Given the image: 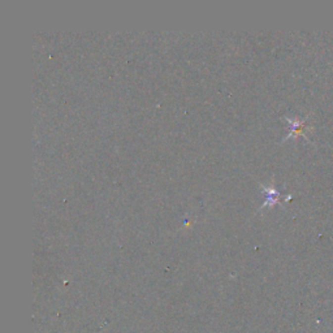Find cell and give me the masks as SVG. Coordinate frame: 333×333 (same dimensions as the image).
Returning <instances> with one entry per match:
<instances>
[{
    "instance_id": "6da1fadb",
    "label": "cell",
    "mask_w": 333,
    "mask_h": 333,
    "mask_svg": "<svg viewBox=\"0 0 333 333\" xmlns=\"http://www.w3.org/2000/svg\"><path fill=\"white\" fill-rule=\"evenodd\" d=\"M286 121L290 124V133L285 137V141L289 140V138L298 137L301 134H305V123L307 121V117H305V119H290V117H286Z\"/></svg>"
},
{
    "instance_id": "7a4b0ae2",
    "label": "cell",
    "mask_w": 333,
    "mask_h": 333,
    "mask_svg": "<svg viewBox=\"0 0 333 333\" xmlns=\"http://www.w3.org/2000/svg\"><path fill=\"white\" fill-rule=\"evenodd\" d=\"M264 191L267 194V200L264 206H274V204L280 202V194L275 188H272V186L271 188H264Z\"/></svg>"
}]
</instances>
